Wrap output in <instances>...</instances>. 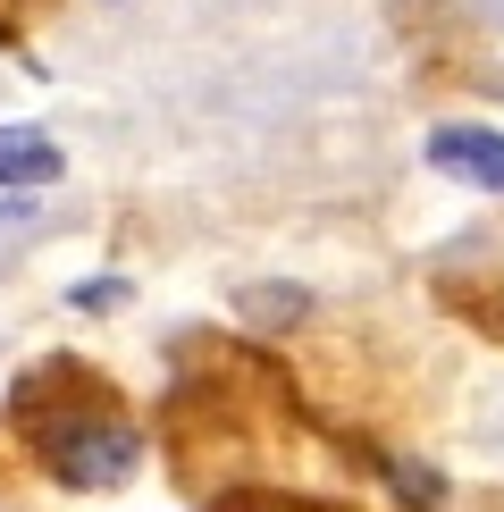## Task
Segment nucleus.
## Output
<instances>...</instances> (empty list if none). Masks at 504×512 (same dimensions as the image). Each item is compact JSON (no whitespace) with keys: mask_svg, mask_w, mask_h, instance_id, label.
<instances>
[{"mask_svg":"<svg viewBox=\"0 0 504 512\" xmlns=\"http://www.w3.org/2000/svg\"><path fill=\"white\" fill-rule=\"evenodd\" d=\"M17 420H26L34 462H42L59 487H76V496H110V487H126V479H135V462H143L135 420H126L93 378H68L59 395L34 387Z\"/></svg>","mask_w":504,"mask_h":512,"instance_id":"obj_1","label":"nucleus"},{"mask_svg":"<svg viewBox=\"0 0 504 512\" xmlns=\"http://www.w3.org/2000/svg\"><path fill=\"white\" fill-rule=\"evenodd\" d=\"M429 160L446 168V177H462V185L504 194V135H488V126H437V135H429Z\"/></svg>","mask_w":504,"mask_h":512,"instance_id":"obj_2","label":"nucleus"},{"mask_svg":"<svg viewBox=\"0 0 504 512\" xmlns=\"http://www.w3.org/2000/svg\"><path fill=\"white\" fill-rule=\"evenodd\" d=\"M51 177H59V143L34 135V126H0V185H9V194L26 185L34 194V185H51Z\"/></svg>","mask_w":504,"mask_h":512,"instance_id":"obj_3","label":"nucleus"},{"mask_svg":"<svg viewBox=\"0 0 504 512\" xmlns=\"http://www.w3.org/2000/svg\"><path fill=\"white\" fill-rule=\"evenodd\" d=\"M244 311L261 319V328H278V319L303 311V286H252V294H244Z\"/></svg>","mask_w":504,"mask_h":512,"instance_id":"obj_4","label":"nucleus"},{"mask_svg":"<svg viewBox=\"0 0 504 512\" xmlns=\"http://www.w3.org/2000/svg\"><path fill=\"white\" fill-rule=\"evenodd\" d=\"M244 512H294V504H244Z\"/></svg>","mask_w":504,"mask_h":512,"instance_id":"obj_5","label":"nucleus"}]
</instances>
